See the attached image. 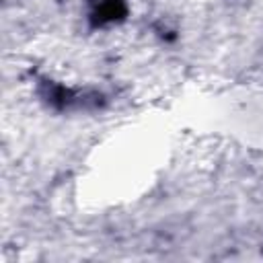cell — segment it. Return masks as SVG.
<instances>
[{
    "instance_id": "1",
    "label": "cell",
    "mask_w": 263,
    "mask_h": 263,
    "mask_svg": "<svg viewBox=\"0 0 263 263\" xmlns=\"http://www.w3.org/2000/svg\"><path fill=\"white\" fill-rule=\"evenodd\" d=\"M90 23L95 27H107L119 23L127 14L125 0H90Z\"/></svg>"
}]
</instances>
